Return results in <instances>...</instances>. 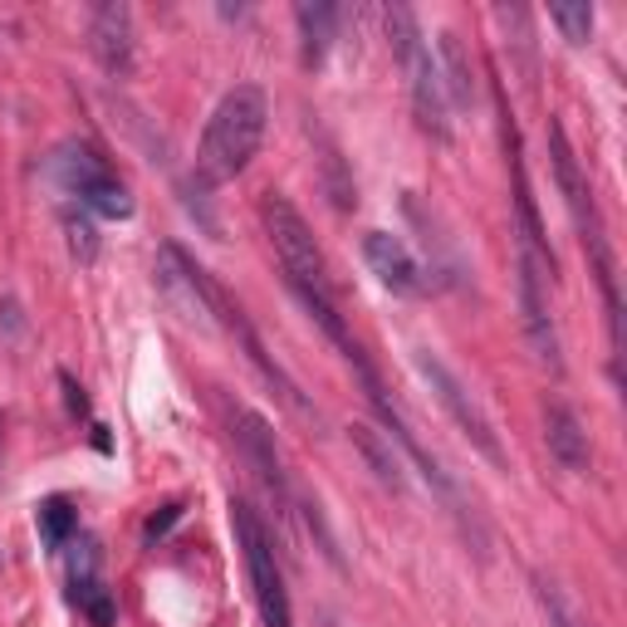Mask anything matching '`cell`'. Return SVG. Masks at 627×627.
I'll list each match as a JSON object with an SVG mask.
<instances>
[{
  "label": "cell",
  "instance_id": "cell-1",
  "mask_svg": "<svg viewBox=\"0 0 627 627\" xmlns=\"http://www.w3.org/2000/svg\"><path fill=\"white\" fill-rule=\"evenodd\" d=\"M260 216H265V231H270V246H275L280 255V270H285L289 289L299 295V305L314 314V323H319L323 333H329V343L343 353V358H358V343L349 339V329H343V314H339V295H333V280H329V265H323V250L319 240H314L309 221L295 212V202L280 192L265 196V206H260Z\"/></svg>",
  "mask_w": 627,
  "mask_h": 627
},
{
  "label": "cell",
  "instance_id": "cell-2",
  "mask_svg": "<svg viewBox=\"0 0 627 627\" xmlns=\"http://www.w3.org/2000/svg\"><path fill=\"white\" fill-rule=\"evenodd\" d=\"M265 123H270V103L255 83H236L221 103H216L212 123L202 133V148H196V176L202 186H221L240 176L250 167V157L265 142Z\"/></svg>",
  "mask_w": 627,
  "mask_h": 627
},
{
  "label": "cell",
  "instance_id": "cell-3",
  "mask_svg": "<svg viewBox=\"0 0 627 627\" xmlns=\"http://www.w3.org/2000/svg\"><path fill=\"white\" fill-rule=\"evenodd\" d=\"M231 520H236L240 549H246L250 583H255L260 618H265V627H295V613H289V593H285V579H280L275 549H270V539H265V529H260L255 510L240 505V500H231Z\"/></svg>",
  "mask_w": 627,
  "mask_h": 627
},
{
  "label": "cell",
  "instance_id": "cell-4",
  "mask_svg": "<svg viewBox=\"0 0 627 627\" xmlns=\"http://www.w3.org/2000/svg\"><path fill=\"white\" fill-rule=\"evenodd\" d=\"M417 373H422L426 383H432V392H436V402L446 407V412H452V422L461 426V432L470 436V446H476L480 456H486V461H505V456H500V442H495V432H490V422H486V412H480L476 402H470V392L461 388V378H456L452 368H446L442 358H436L432 349H417Z\"/></svg>",
  "mask_w": 627,
  "mask_h": 627
},
{
  "label": "cell",
  "instance_id": "cell-5",
  "mask_svg": "<svg viewBox=\"0 0 627 627\" xmlns=\"http://www.w3.org/2000/svg\"><path fill=\"white\" fill-rule=\"evenodd\" d=\"M545 280H554V265H545L539 255L525 250V260H520V314H525V333L535 358L549 363V373H559L563 358H559V333H554V319H549Z\"/></svg>",
  "mask_w": 627,
  "mask_h": 627
},
{
  "label": "cell",
  "instance_id": "cell-6",
  "mask_svg": "<svg viewBox=\"0 0 627 627\" xmlns=\"http://www.w3.org/2000/svg\"><path fill=\"white\" fill-rule=\"evenodd\" d=\"M363 260H368L373 275H378L383 285L392 289V295H402V299H422V295H426L422 265H417V255H412V250H407L397 236L368 231V236H363Z\"/></svg>",
  "mask_w": 627,
  "mask_h": 627
},
{
  "label": "cell",
  "instance_id": "cell-7",
  "mask_svg": "<svg viewBox=\"0 0 627 627\" xmlns=\"http://www.w3.org/2000/svg\"><path fill=\"white\" fill-rule=\"evenodd\" d=\"M89 45L109 75H128L133 69V10L123 0H103L89 15Z\"/></svg>",
  "mask_w": 627,
  "mask_h": 627
},
{
  "label": "cell",
  "instance_id": "cell-8",
  "mask_svg": "<svg viewBox=\"0 0 627 627\" xmlns=\"http://www.w3.org/2000/svg\"><path fill=\"white\" fill-rule=\"evenodd\" d=\"M236 436H240V446H246V461L255 466V476L265 480V490L275 495V505L285 510L289 505V480H285V466H280L270 422L260 412H250V407H240V412H236Z\"/></svg>",
  "mask_w": 627,
  "mask_h": 627
},
{
  "label": "cell",
  "instance_id": "cell-9",
  "mask_svg": "<svg viewBox=\"0 0 627 627\" xmlns=\"http://www.w3.org/2000/svg\"><path fill=\"white\" fill-rule=\"evenodd\" d=\"M407 75H412V109H417V123H422L432 138H452V99H446V83L436 75L432 55L417 49L407 59Z\"/></svg>",
  "mask_w": 627,
  "mask_h": 627
},
{
  "label": "cell",
  "instance_id": "cell-10",
  "mask_svg": "<svg viewBox=\"0 0 627 627\" xmlns=\"http://www.w3.org/2000/svg\"><path fill=\"white\" fill-rule=\"evenodd\" d=\"M545 442H549V456L559 461L563 470H573V476H583V470L593 466V452H589V432H583V422L569 412L563 402H554L545 412Z\"/></svg>",
  "mask_w": 627,
  "mask_h": 627
},
{
  "label": "cell",
  "instance_id": "cell-11",
  "mask_svg": "<svg viewBox=\"0 0 627 627\" xmlns=\"http://www.w3.org/2000/svg\"><path fill=\"white\" fill-rule=\"evenodd\" d=\"M436 49H442V69H436V75L446 83V99L470 109V103H476V69H470L461 35H456V30H442V35H436Z\"/></svg>",
  "mask_w": 627,
  "mask_h": 627
},
{
  "label": "cell",
  "instance_id": "cell-12",
  "mask_svg": "<svg viewBox=\"0 0 627 627\" xmlns=\"http://www.w3.org/2000/svg\"><path fill=\"white\" fill-rule=\"evenodd\" d=\"M299 20V39H305V65H319L333 45V25H339V10L329 0H299L295 5Z\"/></svg>",
  "mask_w": 627,
  "mask_h": 627
},
{
  "label": "cell",
  "instance_id": "cell-13",
  "mask_svg": "<svg viewBox=\"0 0 627 627\" xmlns=\"http://www.w3.org/2000/svg\"><path fill=\"white\" fill-rule=\"evenodd\" d=\"M349 436H353V446H358V456L368 461L373 476H378L388 490H402V461L392 456V442H388V436H378L373 426H363V422H353Z\"/></svg>",
  "mask_w": 627,
  "mask_h": 627
},
{
  "label": "cell",
  "instance_id": "cell-14",
  "mask_svg": "<svg viewBox=\"0 0 627 627\" xmlns=\"http://www.w3.org/2000/svg\"><path fill=\"white\" fill-rule=\"evenodd\" d=\"M55 176L65 192H83V186H93L99 176H109V162H103L93 148H83V142H69V148H59L55 157Z\"/></svg>",
  "mask_w": 627,
  "mask_h": 627
},
{
  "label": "cell",
  "instance_id": "cell-15",
  "mask_svg": "<svg viewBox=\"0 0 627 627\" xmlns=\"http://www.w3.org/2000/svg\"><path fill=\"white\" fill-rule=\"evenodd\" d=\"M79 206H89V212H99V216H109V221H123V216H133V196H128V186L118 182V176H99L93 186H83L79 192Z\"/></svg>",
  "mask_w": 627,
  "mask_h": 627
},
{
  "label": "cell",
  "instance_id": "cell-16",
  "mask_svg": "<svg viewBox=\"0 0 627 627\" xmlns=\"http://www.w3.org/2000/svg\"><path fill=\"white\" fill-rule=\"evenodd\" d=\"M35 520H39V539H45L49 549H65L69 545V535H75V525H79V515H75V505L69 500H45V505L35 510Z\"/></svg>",
  "mask_w": 627,
  "mask_h": 627
},
{
  "label": "cell",
  "instance_id": "cell-17",
  "mask_svg": "<svg viewBox=\"0 0 627 627\" xmlns=\"http://www.w3.org/2000/svg\"><path fill=\"white\" fill-rule=\"evenodd\" d=\"M383 25H388V39H392V49H397L402 65L417 55V49H426L422 30H417V20H412V10H407V5H383Z\"/></svg>",
  "mask_w": 627,
  "mask_h": 627
},
{
  "label": "cell",
  "instance_id": "cell-18",
  "mask_svg": "<svg viewBox=\"0 0 627 627\" xmlns=\"http://www.w3.org/2000/svg\"><path fill=\"white\" fill-rule=\"evenodd\" d=\"M75 598H79V608L89 613L93 627H113V598L93 573H75Z\"/></svg>",
  "mask_w": 627,
  "mask_h": 627
},
{
  "label": "cell",
  "instance_id": "cell-19",
  "mask_svg": "<svg viewBox=\"0 0 627 627\" xmlns=\"http://www.w3.org/2000/svg\"><path fill=\"white\" fill-rule=\"evenodd\" d=\"M549 20L563 30V39H569V45H589V39H593V5H589V0H569V5H554Z\"/></svg>",
  "mask_w": 627,
  "mask_h": 627
},
{
  "label": "cell",
  "instance_id": "cell-20",
  "mask_svg": "<svg viewBox=\"0 0 627 627\" xmlns=\"http://www.w3.org/2000/svg\"><path fill=\"white\" fill-rule=\"evenodd\" d=\"M539 603H545V618H549V627H583V623L573 618L569 608H563V598L549 589V583H539Z\"/></svg>",
  "mask_w": 627,
  "mask_h": 627
},
{
  "label": "cell",
  "instance_id": "cell-21",
  "mask_svg": "<svg viewBox=\"0 0 627 627\" xmlns=\"http://www.w3.org/2000/svg\"><path fill=\"white\" fill-rule=\"evenodd\" d=\"M65 231H69V250H75L79 260H93V250H99V240H93V226H89V221H75V216H69Z\"/></svg>",
  "mask_w": 627,
  "mask_h": 627
},
{
  "label": "cell",
  "instance_id": "cell-22",
  "mask_svg": "<svg viewBox=\"0 0 627 627\" xmlns=\"http://www.w3.org/2000/svg\"><path fill=\"white\" fill-rule=\"evenodd\" d=\"M176 520H182V500H172V505H162V515H152V520H148V529H142V535H148V545H157V539H162L167 529L176 525Z\"/></svg>",
  "mask_w": 627,
  "mask_h": 627
},
{
  "label": "cell",
  "instance_id": "cell-23",
  "mask_svg": "<svg viewBox=\"0 0 627 627\" xmlns=\"http://www.w3.org/2000/svg\"><path fill=\"white\" fill-rule=\"evenodd\" d=\"M59 388H65V407L75 417H89V397H83V388L75 383V373H59Z\"/></svg>",
  "mask_w": 627,
  "mask_h": 627
}]
</instances>
